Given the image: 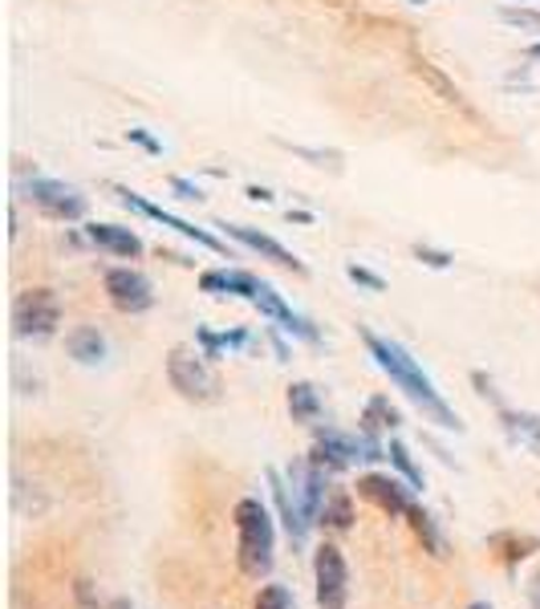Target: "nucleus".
Returning <instances> with one entry per match:
<instances>
[{
	"mask_svg": "<svg viewBox=\"0 0 540 609\" xmlns=\"http://www.w3.org/2000/svg\"><path fill=\"white\" fill-rule=\"evenodd\" d=\"M362 341H366V350H370V358H374L378 370H382V375H387L390 382H394V387H399L402 395L414 402V407L423 410L427 422L443 427V431H463L459 415L447 407V399L439 395V390H434L431 375H427L423 366L414 362L411 350H407L402 341L382 338V333H374V329H362Z\"/></svg>",
	"mask_w": 540,
	"mask_h": 609,
	"instance_id": "obj_1",
	"label": "nucleus"
},
{
	"mask_svg": "<svg viewBox=\"0 0 540 609\" xmlns=\"http://www.w3.org/2000/svg\"><path fill=\"white\" fill-rule=\"evenodd\" d=\"M236 520V561H240V573L260 581V577L272 573V561H277V528H272V512L260 505L257 496H244L232 512Z\"/></svg>",
	"mask_w": 540,
	"mask_h": 609,
	"instance_id": "obj_2",
	"label": "nucleus"
},
{
	"mask_svg": "<svg viewBox=\"0 0 540 609\" xmlns=\"http://www.w3.org/2000/svg\"><path fill=\"white\" fill-rule=\"evenodd\" d=\"M167 382L171 390H179V399L196 402V407H212L220 402V375L212 370L208 353L191 350V346H176L167 353Z\"/></svg>",
	"mask_w": 540,
	"mask_h": 609,
	"instance_id": "obj_3",
	"label": "nucleus"
},
{
	"mask_svg": "<svg viewBox=\"0 0 540 609\" xmlns=\"http://www.w3.org/2000/svg\"><path fill=\"white\" fill-rule=\"evenodd\" d=\"M61 326V301L53 289H29V293L17 297L12 304V329L17 338H53Z\"/></svg>",
	"mask_w": 540,
	"mask_h": 609,
	"instance_id": "obj_4",
	"label": "nucleus"
},
{
	"mask_svg": "<svg viewBox=\"0 0 540 609\" xmlns=\"http://www.w3.org/2000/svg\"><path fill=\"white\" fill-rule=\"evenodd\" d=\"M313 586H318L321 609H346V601H350V569H346L341 549L329 540L313 552Z\"/></svg>",
	"mask_w": 540,
	"mask_h": 609,
	"instance_id": "obj_5",
	"label": "nucleus"
},
{
	"mask_svg": "<svg viewBox=\"0 0 540 609\" xmlns=\"http://www.w3.org/2000/svg\"><path fill=\"white\" fill-rule=\"evenodd\" d=\"M24 196L37 203V208L46 211V216H53V220H82L86 216V196L78 188H70V183H61V179H29L24 183Z\"/></svg>",
	"mask_w": 540,
	"mask_h": 609,
	"instance_id": "obj_6",
	"label": "nucleus"
},
{
	"mask_svg": "<svg viewBox=\"0 0 540 609\" xmlns=\"http://www.w3.org/2000/svg\"><path fill=\"white\" fill-rule=\"evenodd\" d=\"M326 476L329 471L326 468H318L313 459H293L289 463V488H293V500H297V508H301V516H306L309 525H318V516H321V505H326Z\"/></svg>",
	"mask_w": 540,
	"mask_h": 609,
	"instance_id": "obj_7",
	"label": "nucleus"
},
{
	"mask_svg": "<svg viewBox=\"0 0 540 609\" xmlns=\"http://www.w3.org/2000/svg\"><path fill=\"white\" fill-rule=\"evenodd\" d=\"M252 304L260 309V317H269V321H277V329H284V333H293V338H301V341H321V329L309 321V317H301L293 309V304L284 301L272 284H264L260 281V289H257V297H252Z\"/></svg>",
	"mask_w": 540,
	"mask_h": 609,
	"instance_id": "obj_8",
	"label": "nucleus"
},
{
	"mask_svg": "<svg viewBox=\"0 0 540 609\" xmlns=\"http://www.w3.org/2000/svg\"><path fill=\"white\" fill-rule=\"evenodd\" d=\"M411 492H414L411 483L394 480V476H378V471H370V476H362V480H358V496H362V500H370L378 512H387L390 520H394V516L411 512V508H414Z\"/></svg>",
	"mask_w": 540,
	"mask_h": 609,
	"instance_id": "obj_9",
	"label": "nucleus"
},
{
	"mask_svg": "<svg viewBox=\"0 0 540 609\" xmlns=\"http://www.w3.org/2000/svg\"><path fill=\"white\" fill-rule=\"evenodd\" d=\"M107 297L114 309H122V313H147V309L154 304L151 281H147L139 269H110L107 272Z\"/></svg>",
	"mask_w": 540,
	"mask_h": 609,
	"instance_id": "obj_10",
	"label": "nucleus"
},
{
	"mask_svg": "<svg viewBox=\"0 0 540 609\" xmlns=\"http://www.w3.org/2000/svg\"><path fill=\"white\" fill-rule=\"evenodd\" d=\"M118 196H122V203H127L130 211H139V216H147V220L163 223V228H171V232H179V236H188V240H196V244H203V248H212V252H220V257L228 252L220 236L203 232V228L188 223L183 216H171V211H163L159 203H151V200H142V196H134V191H118Z\"/></svg>",
	"mask_w": 540,
	"mask_h": 609,
	"instance_id": "obj_11",
	"label": "nucleus"
},
{
	"mask_svg": "<svg viewBox=\"0 0 540 609\" xmlns=\"http://www.w3.org/2000/svg\"><path fill=\"white\" fill-rule=\"evenodd\" d=\"M223 232L232 236V240H240L244 248H252V252H260L264 260H272V264H281V269H293L297 277H306V264L289 252V248L281 244V240H272V236H264V232H257V228H244V223H220Z\"/></svg>",
	"mask_w": 540,
	"mask_h": 609,
	"instance_id": "obj_12",
	"label": "nucleus"
},
{
	"mask_svg": "<svg viewBox=\"0 0 540 609\" xmlns=\"http://www.w3.org/2000/svg\"><path fill=\"white\" fill-rule=\"evenodd\" d=\"M264 480H269V488H272V500H277V512H281V525H284V532H289V540H293L297 549L309 540V520L301 516V508H297V500H293V488H289V480H284L281 471L277 468H269L264 471Z\"/></svg>",
	"mask_w": 540,
	"mask_h": 609,
	"instance_id": "obj_13",
	"label": "nucleus"
},
{
	"mask_svg": "<svg viewBox=\"0 0 540 609\" xmlns=\"http://www.w3.org/2000/svg\"><path fill=\"white\" fill-rule=\"evenodd\" d=\"M86 240L90 244H98L102 252H110V257H142V240L130 228H122V223H90L86 228Z\"/></svg>",
	"mask_w": 540,
	"mask_h": 609,
	"instance_id": "obj_14",
	"label": "nucleus"
},
{
	"mask_svg": "<svg viewBox=\"0 0 540 609\" xmlns=\"http://www.w3.org/2000/svg\"><path fill=\"white\" fill-rule=\"evenodd\" d=\"M200 289L203 293H212V297H257L260 281L252 277V272L244 269H212V272H203L200 277Z\"/></svg>",
	"mask_w": 540,
	"mask_h": 609,
	"instance_id": "obj_15",
	"label": "nucleus"
},
{
	"mask_svg": "<svg viewBox=\"0 0 540 609\" xmlns=\"http://www.w3.org/2000/svg\"><path fill=\"white\" fill-rule=\"evenodd\" d=\"M66 350H70L73 362L98 366L107 358V338H102V329H94V326H78L66 333Z\"/></svg>",
	"mask_w": 540,
	"mask_h": 609,
	"instance_id": "obj_16",
	"label": "nucleus"
},
{
	"mask_svg": "<svg viewBox=\"0 0 540 609\" xmlns=\"http://www.w3.org/2000/svg\"><path fill=\"white\" fill-rule=\"evenodd\" d=\"M500 422H504V431L512 435L520 447H529L532 456H540V415H532V410L500 407Z\"/></svg>",
	"mask_w": 540,
	"mask_h": 609,
	"instance_id": "obj_17",
	"label": "nucleus"
},
{
	"mask_svg": "<svg viewBox=\"0 0 540 609\" xmlns=\"http://www.w3.org/2000/svg\"><path fill=\"white\" fill-rule=\"evenodd\" d=\"M318 525L329 528V532H350L353 528V500L346 488H329L326 505H321Z\"/></svg>",
	"mask_w": 540,
	"mask_h": 609,
	"instance_id": "obj_18",
	"label": "nucleus"
},
{
	"mask_svg": "<svg viewBox=\"0 0 540 609\" xmlns=\"http://www.w3.org/2000/svg\"><path fill=\"white\" fill-rule=\"evenodd\" d=\"M407 525H411V532L419 537V545H423L431 557H447V545H443V537H439V525H434V516L427 512V508L414 505L411 512H407Z\"/></svg>",
	"mask_w": 540,
	"mask_h": 609,
	"instance_id": "obj_19",
	"label": "nucleus"
},
{
	"mask_svg": "<svg viewBox=\"0 0 540 609\" xmlns=\"http://www.w3.org/2000/svg\"><path fill=\"white\" fill-rule=\"evenodd\" d=\"M289 415H293L297 422L321 419V395L313 382H293V387H289Z\"/></svg>",
	"mask_w": 540,
	"mask_h": 609,
	"instance_id": "obj_20",
	"label": "nucleus"
},
{
	"mask_svg": "<svg viewBox=\"0 0 540 609\" xmlns=\"http://www.w3.org/2000/svg\"><path fill=\"white\" fill-rule=\"evenodd\" d=\"M414 73H419V78H423V82H427V86H431L434 94L443 98V102H447V106H456V110H468V102H463V94H459L456 86L447 82L443 73L434 70L431 61H427V58H419V53H414Z\"/></svg>",
	"mask_w": 540,
	"mask_h": 609,
	"instance_id": "obj_21",
	"label": "nucleus"
},
{
	"mask_svg": "<svg viewBox=\"0 0 540 609\" xmlns=\"http://www.w3.org/2000/svg\"><path fill=\"white\" fill-rule=\"evenodd\" d=\"M492 549L500 552V561L508 565V569H517L529 552H537L540 549V540H532V537H517V532H500V537H492Z\"/></svg>",
	"mask_w": 540,
	"mask_h": 609,
	"instance_id": "obj_22",
	"label": "nucleus"
},
{
	"mask_svg": "<svg viewBox=\"0 0 540 609\" xmlns=\"http://www.w3.org/2000/svg\"><path fill=\"white\" fill-rule=\"evenodd\" d=\"M399 422H402V415L394 407H390V399L374 395V399L366 402V410H362V431H394Z\"/></svg>",
	"mask_w": 540,
	"mask_h": 609,
	"instance_id": "obj_23",
	"label": "nucleus"
},
{
	"mask_svg": "<svg viewBox=\"0 0 540 609\" xmlns=\"http://www.w3.org/2000/svg\"><path fill=\"white\" fill-rule=\"evenodd\" d=\"M387 456H390V463H394V468L407 476V483H411L414 492H423V471L414 468V459H411V451H407V443H402V439H390Z\"/></svg>",
	"mask_w": 540,
	"mask_h": 609,
	"instance_id": "obj_24",
	"label": "nucleus"
},
{
	"mask_svg": "<svg viewBox=\"0 0 540 609\" xmlns=\"http://www.w3.org/2000/svg\"><path fill=\"white\" fill-rule=\"evenodd\" d=\"M252 609H301L289 586H264L252 601Z\"/></svg>",
	"mask_w": 540,
	"mask_h": 609,
	"instance_id": "obj_25",
	"label": "nucleus"
},
{
	"mask_svg": "<svg viewBox=\"0 0 540 609\" xmlns=\"http://www.w3.org/2000/svg\"><path fill=\"white\" fill-rule=\"evenodd\" d=\"M500 21L517 24L524 33H540V12H532V9H500Z\"/></svg>",
	"mask_w": 540,
	"mask_h": 609,
	"instance_id": "obj_26",
	"label": "nucleus"
},
{
	"mask_svg": "<svg viewBox=\"0 0 540 609\" xmlns=\"http://www.w3.org/2000/svg\"><path fill=\"white\" fill-rule=\"evenodd\" d=\"M346 277H350L353 284L370 289V293H382V289H387V281H382V277H374L370 269H362V264H346Z\"/></svg>",
	"mask_w": 540,
	"mask_h": 609,
	"instance_id": "obj_27",
	"label": "nucleus"
},
{
	"mask_svg": "<svg viewBox=\"0 0 540 609\" xmlns=\"http://www.w3.org/2000/svg\"><path fill=\"white\" fill-rule=\"evenodd\" d=\"M414 257L423 260V264H431V269H447V264H451L447 252H434V248H427V244H414Z\"/></svg>",
	"mask_w": 540,
	"mask_h": 609,
	"instance_id": "obj_28",
	"label": "nucleus"
},
{
	"mask_svg": "<svg viewBox=\"0 0 540 609\" xmlns=\"http://www.w3.org/2000/svg\"><path fill=\"white\" fill-rule=\"evenodd\" d=\"M171 188L179 191V200H188V203H196V200H203V191L196 188V183H191V179H171Z\"/></svg>",
	"mask_w": 540,
	"mask_h": 609,
	"instance_id": "obj_29",
	"label": "nucleus"
},
{
	"mask_svg": "<svg viewBox=\"0 0 540 609\" xmlns=\"http://www.w3.org/2000/svg\"><path fill=\"white\" fill-rule=\"evenodd\" d=\"M293 154H301V159H318V163H329L338 167V154H326V151H309V147H289Z\"/></svg>",
	"mask_w": 540,
	"mask_h": 609,
	"instance_id": "obj_30",
	"label": "nucleus"
},
{
	"mask_svg": "<svg viewBox=\"0 0 540 609\" xmlns=\"http://www.w3.org/2000/svg\"><path fill=\"white\" fill-rule=\"evenodd\" d=\"M130 139L139 142V147H147V151H151V154H159V151H163V147H159V142H154L151 134H147V130H130Z\"/></svg>",
	"mask_w": 540,
	"mask_h": 609,
	"instance_id": "obj_31",
	"label": "nucleus"
},
{
	"mask_svg": "<svg viewBox=\"0 0 540 609\" xmlns=\"http://www.w3.org/2000/svg\"><path fill=\"white\" fill-rule=\"evenodd\" d=\"M529 606L540 609V569L532 573V581H529Z\"/></svg>",
	"mask_w": 540,
	"mask_h": 609,
	"instance_id": "obj_32",
	"label": "nucleus"
},
{
	"mask_svg": "<svg viewBox=\"0 0 540 609\" xmlns=\"http://www.w3.org/2000/svg\"><path fill=\"white\" fill-rule=\"evenodd\" d=\"M78 598H82L86 609H94V598H90V581H78Z\"/></svg>",
	"mask_w": 540,
	"mask_h": 609,
	"instance_id": "obj_33",
	"label": "nucleus"
},
{
	"mask_svg": "<svg viewBox=\"0 0 540 609\" xmlns=\"http://www.w3.org/2000/svg\"><path fill=\"white\" fill-rule=\"evenodd\" d=\"M248 196H252V200H264V203L272 200V191H264V188H248Z\"/></svg>",
	"mask_w": 540,
	"mask_h": 609,
	"instance_id": "obj_34",
	"label": "nucleus"
},
{
	"mask_svg": "<svg viewBox=\"0 0 540 609\" xmlns=\"http://www.w3.org/2000/svg\"><path fill=\"white\" fill-rule=\"evenodd\" d=\"M107 609H134V606H130V601L127 598H114V601H110V606Z\"/></svg>",
	"mask_w": 540,
	"mask_h": 609,
	"instance_id": "obj_35",
	"label": "nucleus"
},
{
	"mask_svg": "<svg viewBox=\"0 0 540 609\" xmlns=\"http://www.w3.org/2000/svg\"><path fill=\"white\" fill-rule=\"evenodd\" d=\"M524 53H529L532 61H540V41H537V46H529V49H524Z\"/></svg>",
	"mask_w": 540,
	"mask_h": 609,
	"instance_id": "obj_36",
	"label": "nucleus"
},
{
	"mask_svg": "<svg viewBox=\"0 0 540 609\" xmlns=\"http://www.w3.org/2000/svg\"><path fill=\"white\" fill-rule=\"evenodd\" d=\"M468 609H492V606H488V601H476V606H468Z\"/></svg>",
	"mask_w": 540,
	"mask_h": 609,
	"instance_id": "obj_37",
	"label": "nucleus"
},
{
	"mask_svg": "<svg viewBox=\"0 0 540 609\" xmlns=\"http://www.w3.org/2000/svg\"><path fill=\"white\" fill-rule=\"evenodd\" d=\"M411 4H423V0H411Z\"/></svg>",
	"mask_w": 540,
	"mask_h": 609,
	"instance_id": "obj_38",
	"label": "nucleus"
}]
</instances>
